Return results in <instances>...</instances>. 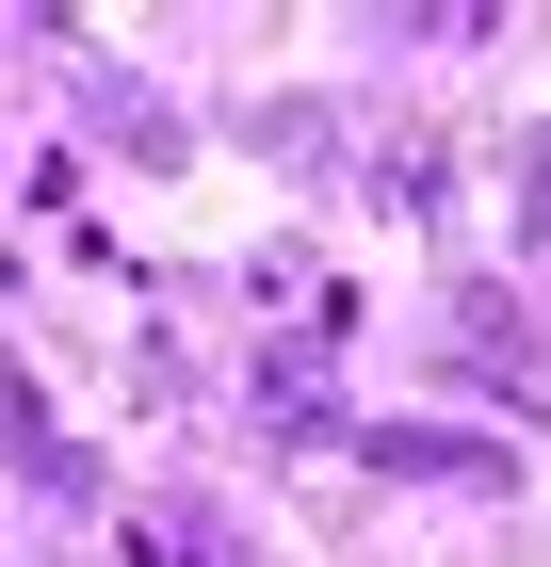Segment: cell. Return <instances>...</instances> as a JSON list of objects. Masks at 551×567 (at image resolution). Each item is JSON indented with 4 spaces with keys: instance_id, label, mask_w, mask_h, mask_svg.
<instances>
[{
    "instance_id": "obj_2",
    "label": "cell",
    "mask_w": 551,
    "mask_h": 567,
    "mask_svg": "<svg viewBox=\"0 0 551 567\" xmlns=\"http://www.w3.org/2000/svg\"><path fill=\"white\" fill-rule=\"evenodd\" d=\"M0 454H17V471H33L49 503H82V486H98V454H82V437H65V422L33 405V373H0Z\"/></svg>"
},
{
    "instance_id": "obj_4",
    "label": "cell",
    "mask_w": 551,
    "mask_h": 567,
    "mask_svg": "<svg viewBox=\"0 0 551 567\" xmlns=\"http://www.w3.org/2000/svg\"><path fill=\"white\" fill-rule=\"evenodd\" d=\"M455 357L487 373V390H535V324H519V292H455Z\"/></svg>"
},
{
    "instance_id": "obj_1",
    "label": "cell",
    "mask_w": 551,
    "mask_h": 567,
    "mask_svg": "<svg viewBox=\"0 0 551 567\" xmlns=\"http://www.w3.org/2000/svg\"><path fill=\"white\" fill-rule=\"evenodd\" d=\"M389 486H503V437H455V422H374L357 437Z\"/></svg>"
},
{
    "instance_id": "obj_3",
    "label": "cell",
    "mask_w": 551,
    "mask_h": 567,
    "mask_svg": "<svg viewBox=\"0 0 551 567\" xmlns=\"http://www.w3.org/2000/svg\"><path fill=\"white\" fill-rule=\"evenodd\" d=\"M114 551H130V567H244V535H227L212 503H130Z\"/></svg>"
}]
</instances>
